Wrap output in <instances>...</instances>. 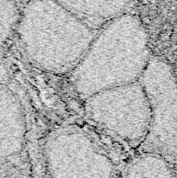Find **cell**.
<instances>
[{
  "mask_svg": "<svg viewBox=\"0 0 177 178\" xmlns=\"http://www.w3.org/2000/svg\"><path fill=\"white\" fill-rule=\"evenodd\" d=\"M48 171L53 177H110L111 161L97 150L88 137L78 130H63L45 145Z\"/></svg>",
  "mask_w": 177,
  "mask_h": 178,
  "instance_id": "5",
  "label": "cell"
},
{
  "mask_svg": "<svg viewBox=\"0 0 177 178\" xmlns=\"http://www.w3.org/2000/svg\"><path fill=\"white\" fill-rule=\"evenodd\" d=\"M126 177H170L173 168L164 158L151 152H140L125 169Z\"/></svg>",
  "mask_w": 177,
  "mask_h": 178,
  "instance_id": "8",
  "label": "cell"
},
{
  "mask_svg": "<svg viewBox=\"0 0 177 178\" xmlns=\"http://www.w3.org/2000/svg\"><path fill=\"white\" fill-rule=\"evenodd\" d=\"M98 31L70 72L74 89L83 99L138 81L151 58L148 33L136 16L123 13Z\"/></svg>",
  "mask_w": 177,
  "mask_h": 178,
  "instance_id": "1",
  "label": "cell"
},
{
  "mask_svg": "<svg viewBox=\"0 0 177 178\" xmlns=\"http://www.w3.org/2000/svg\"><path fill=\"white\" fill-rule=\"evenodd\" d=\"M25 117L17 97L0 84V161L16 156L24 149Z\"/></svg>",
  "mask_w": 177,
  "mask_h": 178,
  "instance_id": "6",
  "label": "cell"
},
{
  "mask_svg": "<svg viewBox=\"0 0 177 178\" xmlns=\"http://www.w3.org/2000/svg\"><path fill=\"white\" fill-rule=\"evenodd\" d=\"M84 108L89 119L128 143L140 145L148 133L151 108L139 80L89 97Z\"/></svg>",
  "mask_w": 177,
  "mask_h": 178,
  "instance_id": "4",
  "label": "cell"
},
{
  "mask_svg": "<svg viewBox=\"0 0 177 178\" xmlns=\"http://www.w3.org/2000/svg\"><path fill=\"white\" fill-rule=\"evenodd\" d=\"M20 13L12 0H0V58L4 46L17 29Z\"/></svg>",
  "mask_w": 177,
  "mask_h": 178,
  "instance_id": "9",
  "label": "cell"
},
{
  "mask_svg": "<svg viewBox=\"0 0 177 178\" xmlns=\"http://www.w3.org/2000/svg\"><path fill=\"white\" fill-rule=\"evenodd\" d=\"M139 81L149 97L151 117L140 152L162 155L177 169V81L170 66L151 57Z\"/></svg>",
  "mask_w": 177,
  "mask_h": 178,
  "instance_id": "3",
  "label": "cell"
},
{
  "mask_svg": "<svg viewBox=\"0 0 177 178\" xmlns=\"http://www.w3.org/2000/svg\"><path fill=\"white\" fill-rule=\"evenodd\" d=\"M90 28L98 31L123 14L130 0H56Z\"/></svg>",
  "mask_w": 177,
  "mask_h": 178,
  "instance_id": "7",
  "label": "cell"
},
{
  "mask_svg": "<svg viewBox=\"0 0 177 178\" xmlns=\"http://www.w3.org/2000/svg\"><path fill=\"white\" fill-rule=\"evenodd\" d=\"M16 30L26 57L55 74L71 72L97 31L56 0L30 1Z\"/></svg>",
  "mask_w": 177,
  "mask_h": 178,
  "instance_id": "2",
  "label": "cell"
}]
</instances>
